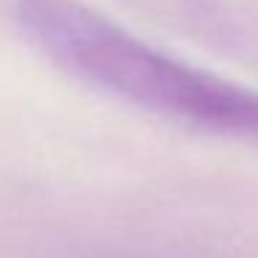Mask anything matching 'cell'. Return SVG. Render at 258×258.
<instances>
[{
  "mask_svg": "<svg viewBox=\"0 0 258 258\" xmlns=\"http://www.w3.org/2000/svg\"><path fill=\"white\" fill-rule=\"evenodd\" d=\"M9 17L34 50L97 92L191 131L258 142V89L172 56L84 0H9Z\"/></svg>",
  "mask_w": 258,
  "mask_h": 258,
  "instance_id": "obj_1",
  "label": "cell"
}]
</instances>
